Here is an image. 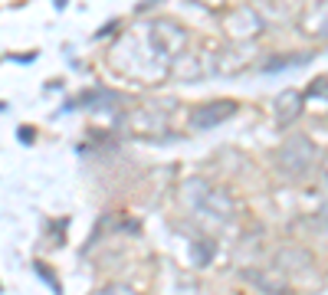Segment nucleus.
Wrapping results in <instances>:
<instances>
[{
    "instance_id": "f03ea898",
    "label": "nucleus",
    "mask_w": 328,
    "mask_h": 295,
    "mask_svg": "<svg viewBox=\"0 0 328 295\" xmlns=\"http://www.w3.org/2000/svg\"><path fill=\"white\" fill-rule=\"evenodd\" d=\"M236 112V102L233 98H213V102H204V105H197L194 112V128H213V125H220V121H227L230 115Z\"/></svg>"
},
{
    "instance_id": "f257e3e1",
    "label": "nucleus",
    "mask_w": 328,
    "mask_h": 295,
    "mask_svg": "<svg viewBox=\"0 0 328 295\" xmlns=\"http://www.w3.org/2000/svg\"><path fill=\"white\" fill-rule=\"evenodd\" d=\"M276 161H279V167L285 174H305L308 167L315 164V144L308 138H292V141H285L279 148Z\"/></svg>"
},
{
    "instance_id": "20e7f679",
    "label": "nucleus",
    "mask_w": 328,
    "mask_h": 295,
    "mask_svg": "<svg viewBox=\"0 0 328 295\" xmlns=\"http://www.w3.org/2000/svg\"><path fill=\"white\" fill-rule=\"evenodd\" d=\"M36 272H40L46 282H49V289H53V292H59V282H56L53 275H49V269H46V266H40V262H36Z\"/></svg>"
},
{
    "instance_id": "39448f33",
    "label": "nucleus",
    "mask_w": 328,
    "mask_h": 295,
    "mask_svg": "<svg viewBox=\"0 0 328 295\" xmlns=\"http://www.w3.org/2000/svg\"><path fill=\"white\" fill-rule=\"evenodd\" d=\"M325 86H328V79H315L312 89H308V95H325Z\"/></svg>"
},
{
    "instance_id": "7ed1b4c3",
    "label": "nucleus",
    "mask_w": 328,
    "mask_h": 295,
    "mask_svg": "<svg viewBox=\"0 0 328 295\" xmlns=\"http://www.w3.org/2000/svg\"><path fill=\"white\" fill-rule=\"evenodd\" d=\"M295 115H302V92L285 89L282 95L276 98V121H279V125H289Z\"/></svg>"
},
{
    "instance_id": "423d86ee",
    "label": "nucleus",
    "mask_w": 328,
    "mask_h": 295,
    "mask_svg": "<svg viewBox=\"0 0 328 295\" xmlns=\"http://www.w3.org/2000/svg\"><path fill=\"white\" fill-rule=\"evenodd\" d=\"M20 138H23L26 144H30V138H33V128H20Z\"/></svg>"
}]
</instances>
